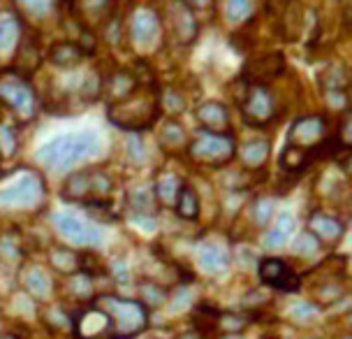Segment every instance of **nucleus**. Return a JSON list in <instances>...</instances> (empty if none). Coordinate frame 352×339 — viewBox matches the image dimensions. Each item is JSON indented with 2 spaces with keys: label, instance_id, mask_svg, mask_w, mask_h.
<instances>
[{
  "label": "nucleus",
  "instance_id": "obj_39",
  "mask_svg": "<svg viewBox=\"0 0 352 339\" xmlns=\"http://www.w3.org/2000/svg\"><path fill=\"white\" fill-rule=\"evenodd\" d=\"M160 107H165L167 112H172V114H179V112L186 110V100L181 93L167 91L165 96H160Z\"/></svg>",
  "mask_w": 352,
  "mask_h": 339
},
{
  "label": "nucleus",
  "instance_id": "obj_4",
  "mask_svg": "<svg viewBox=\"0 0 352 339\" xmlns=\"http://www.w3.org/2000/svg\"><path fill=\"white\" fill-rule=\"evenodd\" d=\"M98 307L104 309L107 316L111 318L116 339H132L146 330V325H148V309L142 300L102 295Z\"/></svg>",
  "mask_w": 352,
  "mask_h": 339
},
{
  "label": "nucleus",
  "instance_id": "obj_9",
  "mask_svg": "<svg viewBox=\"0 0 352 339\" xmlns=\"http://www.w3.org/2000/svg\"><path fill=\"white\" fill-rule=\"evenodd\" d=\"M327 119L322 114H304L290 125L285 137L287 147L297 149H313L327 140Z\"/></svg>",
  "mask_w": 352,
  "mask_h": 339
},
{
  "label": "nucleus",
  "instance_id": "obj_20",
  "mask_svg": "<svg viewBox=\"0 0 352 339\" xmlns=\"http://www.w3.org/2000/svg\"><path fill=\"white\" fill-rule=\"evenodd\" d=\"M197 260H199V265H202L204 272H209V274H220V272H225V269L230 267V263H232V260H230L228 249L220 247V244H216V242L204 244V247L199 249Z\"/></svg>",
  "mask_w": 352,
  "mask_h": 339
},
{
  "label": "nucleus",
  "instance_id": "obj_24",
  "mask_svg": "<svg viewBox=\"0 0 352 339\" xmlns=\"http://www.w3.org/2000/svg\"><path fill=\"white\" fill-rule=\"evenodd\" d=\"M174 209L176 214L186 221H197L199 214H202V203H199V193L197 188L190 186V184H184L179 191V198L174 203Z\"/></svg>",
  "mask_w": 352,
  "mask_h": 339
},
{
  "label": "nucleus",
  "instance_id": "obj_49",
  "mask_svg": "<svg viewBox=\"0 0 352 339\" xmlns=\"http://www.w3.org/2000/svg\"><path fill=\"white\" fill-rule=\"evenodd\" d=\"M0 161H3V156H0Z\"/></svg>",
  "mask_w": 352,
  "mask_h": 339
},
{
  "label": "nucleus",
  "instance_id": "obj_32",
  "mask_svg": "<svg viewBox=\"0 0 352 339\" xmlns=\"http://www.w3.org/2000/svg\"><path fill=\"white\" fill-rule=\"evenodd\" d=\"M19 40V21L16 19H0V54L8 52Z\"/></svg>",
  "mask_w": 352,
  "mask_h": 339
},
{
  "label": "nucleus",
  "instance_id": "obj_37",
  "mask_svg": "<svg viewBox=\"0 0 352 339\" xmlns=\"http://www.w3.org/2000/svg\"><path fill=\"white\" fill-rule=\"evenodd\" d=\"M250 12H253V3H246V0H230V3L225 5L228 21H243Z\"/></svg>",
  "mask_w": 352,
  "mask_h": 339
},
{
  "label": "nucleus",
  "instance_id": "obj_26",
  "mask_svg": "<svg viewBox=\"0 0 352 339\" xmlns=\"http://www.w3.org/2000/svg\"><path fill=\"white\" fill-rule=\"evenodd\" d=\"M137 86H140V79H137L132 72H128V70L114 72L109 79H107V93L111 96V105H116V103H121V100H125L132 91L137 89Z\"/></svg>",
  "mask_w": 352,
  "mask_h": 339
},
{
  "label": "nucleus",
  "instance_id": "obj_6",
  "mask_svg": "<svg viewBox=\"0 0 352 339\" xmlns=\"http://www.w3.org/2000/svg\"><path fill=\"white\" fill-rule=\"evenodd\" d=\"M0 103L23 119L35 116L37 110V96L30 81L12 70L0 72Z\"/></svg>",
  "mask_w": 352,
  "mask_h": 339
},
{
  "label": "nucleus",
  "instance_id": "obj_27",
  "mask_svg": "<svg viewBox=\"0 0 352 339\" xmlns=\"http://www.w3.org/2000/svg\"><path fill=\"white\" fill-rule=\"evenodd\" d=\"M218 321H220V311L209 305H199L192 314V325L199 337H209L211 332H218Z\"/></svg>",
  "mask_w": 352,
  "mask_h": 339
},
{
  "label": "nucleus",
  "instance_id": "obj_18",
  "mask_svg": "<svg viewBox=\"0 0 352 339\" xmlns=\"http://www.w3.org/2000/svg\"><path fill=\"white\" fill-rule=\"evenodd\" d=\"M172 28H174V35L176 40L181 42V45H188V42H192L195 37L199 33V23H197V17H195V12L190 5L186 3H176L172 8Z\"/></svg>",
  "mask_w": 352,
  "mask_h": 339
},
{
  "label": "nucleus",
  "instance_id": "obj_33",
  "mask_svg": "<svg viewBox=\"0 0 352 339\" xmlns=\"http://www.w3.org/2000/svg\"><path fill=\"white\" fill-rule=\"evenodd\" d=\"M67 288H70L72 298H79V300H91V295H93L91 279L84 277L81 272L74 274V277H67Z\"/></svg>",
  "mask_w": 352,
  "mask_h": 339
},
{
  "label": "nucleus",
  "instance_id": "obj_1",
  "mask_svg": "<svg viewBox=\"0 0 352 339\" xmlns=\"http://www.w3.org/2000/svg\"><path fill=\"white\" fill-rule=\"evenodd\" d=\"M160 93L158 86L140 84L128 98L116 105H109V121L118 125L121 130L137 133V130H148L158 121L160 114Z\"/></svg>",
  "mask_w": 352,
  "mask_h": 339
},
{
  "label": "nucleus",
  "instance_id": "obj_43",
  "mask_svg": "<svg viewBox=\"0 0 352 339\" xmlns=\"http://www.w3.org/2000/svg\"><path fill=\"white\" fill-rule=\"evenodd\" d=\"M287 240H290V237H285L283 232L272 228L267 232V237H264V247H267V249H280V247H285Z\"/></svg>",
  "mask_w": 352,
  "mask_h": 339
},
{
  "label": "nucleus",
  "instance_id": "obj_21",
  "mask_svg": "<svg viewBox=\"0 0 352 339\" xmlns=\"http://www.w3.org/2000/svg\"><path fill=\"white\" fill-rule=\"evenodd\" d=\"M49 263L56 272L65 274V277H74L81 272V256L70 247H52L49 249Z\"/></svg>",
  "mask_w": 352,
  "mask_h": 339
},
{
  "label": "nucleus",
  "instance_id": "obj_14",
  "mask_svg": "<svg viewBox=\"0 0 352 339\" xmlns=\"http://www.w3.org/2000/svg\"><path fill=\"white\" fill-rule=\"evenodd\" d=\"M195 119H197L199 128H202L204 133H213V135L232 133L230 110H228V105L218 103V100H209V103L199 105V107L195 110Z\"/></svg>",
  "mask_w": 352,
  "mask_h": 339
},
{
  "label": "nucleus",
  "instance_id": "obj_36",
  "mask_svg": "<svg viewBox=\"0 0 352 339\" xmlns=\"http://www.w3.org/2000/svg\"><path fill=\"white\" fill-rule=\"evenodd\" d=\"M272 212H274V205L272 200H255L253 203V209H250V214H253V223L264 228L269 221H272Z\"/></svg>",
  "mask_w": 352,
  "mask_h": 339
},
{
  "label": "nucleus",
  "instance_id": "obj_13",
  "mask_svg": "<svg viewBox=\"0 0 352 339\" xmlns=\"http://www.w3.org/2000/svg\"><path fill=\"white\" fill-rule=\"evenodd\" d=\"M54 223L67 242L81 244V247H91V244H98L100 240H102V230H100V225L81 221V218L74 216V214H56Z\"/></svg>",
  "mask_w": 352,
  "mask_h": 339
},
{
  "label": "nucleus",
  "instance_id": "obj_8",
  "mask_svg": "<svg viewBox=\"0 0 352 339\" xmlns=\"http://www.w3.org/2000/svg\"><path fill=\"white\" fill-rule=\"evenodd\" d=\"M241 114L248 125H267L278 116L276 96L269 86H248L246 98L241 100Z\"/></svg>",
  "mask_w": 352,
  "mask_h": 339
},
{
  "label": "nucleus",
  "instance_id": "obj_22",
  "mask_svg": "<svg viewBox=\"0 0 352 339\" xmlns=\"http://www.w3.org/2000/svg\"><path fill=\"white\" fill-rule=\"evenodd\" d=\"M181 186H184V181H181L179 177H176L174 172H162L158 179H155L153 184V198L155 203L162 205V207H174L176 198H179V191Z\"/></svg>",
  "mask_w": 352,
  "mask_h": 339
},
{
  "label": "nucleus",
  "instance_id": "obj_28",
  "mask_svg": "<svg viewBox=\"0 0 352 339\" xmlns=\"http://www.w3.org/2000/svg\"><path fill=\"white\" fill-rule=\"evenodd\" d=\"M130 207L137 212V216L151 218L155 214V209H158V203H155L151 188H137V191L130 193Z\"/></svg>",
  "mask_w": 352,
  "mask_h": 339
},
{
  "label": "nucleus",
  "instance_id": "obj_41",
  "mask_svg": "<svg viewBox=\"0 0 352 339\" xmlns=\"http://www.w3.org/2000/svg\"><path fill=\"white\" fill-rule=\"evenodd\" d=\"M107 272H109L116 281H121V284H128L130 281V267L125 265V260H121V258H116L114 263H111Z\"/></svg>",
  "mask_w": 352,
  "mask_h": 339
},
{
  "label": "nucleus",
  "instance_id": "obj_16",
  "mask_svg": "<svg viewBox=\"0 0 352 339\" xmlns=\"http://www.w3.org/2000/svg\"><path fill=\"white\" fill-rule=\"evenodd\" d=\"M160 33V17L158 12L151 8H140L135 10V14L130 19V37L135 45H148L155 35Z\"/></svg>",
  "mask_w": 352,
  "mask_h": 339
},
{
  "label": "nucleus",
  "instance_id": "obj_7",
  "mask_svg": "<svg viewBox=\"0 0 352 339\" xmlns=\"http://www.w3.org/2000/svg\"><path fill=\"white\" fill-rule=\"evenodd\" d=\"M44 198V184L40 174L28 172L14 184L0 188V207L3 209H26L35 207Z\"/></svg>",
  "mask_w": 352,
  "mask_h": 339
},
{
  "label": "nucleus",
  "instance_id": "obj_23",
  "mask_svg": "<svg viewBox=\"0 0 352 339\" xmlns=\"http://www.w3.org/2000/svg\"><path fill=\"white\" fill-rule=\"evenodd\" d=\"M23 286H26V291L35 300H47L54 291V281L49 279V274L40 265L26 267V272H23Z\"/></svg>",
  "mask_w": 352,
  "mask_h": 339
},
{
  "label": "nucleus",
  "instance_id": "obj_42",
  "mask_svg": "<svg viewBox=\"0 0 352 339\" xmlns=\"http://www.w3.org/2000/svg\"><path fill=\"white\" fill-rule=\"evenodd\" d=\"M324 98L331 110H341L348 105V91H324Z\"/></svg>",
  "mask_w": 352,
  "mask_h": 339
},
{
  "label": "nucleus",
  "instance_id": "obj_29",
  "mask_svg": "<svg viewBox=\"0 0 352 339\" xmlns=\"http://www.w3.org/2000/svg\"><path fill=\"white\" fill-rule=\"evenodd\" d=\"M160 144L165 149H174V152L176 149L188 147V135H186L184 125L176 121H167L160 130Z\"/></svg>",
  "mask_w": 352,
  "mask_h": 339
},
{
  "label": "nucleus",
  "instance_id": "obj_17",
  "mask_svg": "<svg viewBox=\"0 0 352 339\" xmlns=\"http://www.w3.org/2000/svg\"><path fill=\"white\" fill-rule=\"evenodd\" d=\"M308 232L320 242V244H336L343 237L345 225L338 216L327 214V212H316L308 218Z\"/></svg>",
  "mask_w": 352,
  "mask_h": 339
},
{
  "label": "nucleus",
  "instance_id": "obj_10",
  "mask_svg": "<svg viewBox=\"0 0 352 339\" xmlns=\"http://www.w3.org/2000/svg\"><path fill=\"white\" fill-rule=\"evenodd\" d=\"M72 330L77 339H116L111 318L100 307H84L72 318Z\"/></svg>",
  "mask_w": 352,
  "mask_h": 339
},
{
  "label": "nucleus",
  "instance_id": "obj_40",
  "mask_svg": "<svg viewBox=\"0 0 352 339\" xmlns=\"http://www.w3.org/2000/svg\"><path fill=\"white\" fill-rule=\"evenodd\" d=\"M104 40L109 45H118L121 42V17H109V21L104 23Z\"/></svg>",
  "mask_w": 352,
  "mask_h": 339
},
{
  "label": "nucleus",
  "instance_id": "obj_11",
  "mask_svg": "<svg viewBox=\"0 0 352 339\" xmlns=\"http://www.w3.org/2000/svg\"><path fill=\"white\" fill-rule=\"evenodd\" d=\"M285 72V56L280 52L262 54L255 56L253 61H248L246 70L241 74V81H246L248 86H267L269 81L278 79Z\"/></svg>",
  "mask_w": 352,
  "mask_h": 339
},
{
  "label": "nucleus",
  "instance_id": "obj_2",
  "mask_svg": "<svg viewBox=\"0 0 352 339\" xmlns=\"http://www.w3.org/2000/svg\"><path fill=\"white\" fill-rule=\"evenodd\" d=\"M98 152H100V137L96 133H91V130H84V133H67L54 137L52 142H47L35 154V158L40 165L49 170H63L91 158Z\"/></svg>",
  "mask_w": 352,
  "mask_h": 339
},
{
  "label": "nucleus",
  "instance_id": "obj_46",
  "mask_svg": "<svg viewBox=\"0 0 352 339\" xmlns=\"http://www.w3.org/2000/svg\"><path fill=\"white\" fill-rule=\"evenodd\" d=\"M0 339H19V337L12 335V332H3V335H0Z\"/></svg>",
  "mask_w": 352,
  "mask_h": 339
},
{
  "label": "nucleus",
  "instance_id": "obj_48",
  "mask_svg": "<svg viewBox=\"0 0 352 339\" xmlns=\"http://www.w3.org/2000/svg\"><path fill=\"white\" fill-rule=\"evenodd\" d=\"M272 339H280V337H272Z\"/></svg>",
  "mask_w": 352,
  "mask_h": 339
},
{
  "label": "nucleus",
  "instance_id": "obj_12",
  "mask_svg": "<svg viewBox=\"0 0 352 339\" xmlns=\"http://www.w3.org/2000/svg\"><path fill=\"white\" fill-rule=\"evenodd\" d=\"M257 274H260L264 286L276 288V291L294 293L301 286L299 274L280 258H262L260 265H257Z\"/></svg>",
  "mask_w": 352,
  "mask_h": 339
},
{
  "label": "nucleus",
  "instance_id": "obj_3",
  "mask_svg": "<svg viewBox=\"0 0 352 339\" xmlns=\"http://www.w3.org/2000/svg\"><path fill=\"white\" fill-rule=\"evenodd\" d=\"M114 191V181L104 170H79L63 181L60 196L67 203H84L86 207H107Z\"/></svg>",
  "mask_w": 352,
  "mask_h": 339
},
{
  "label": "nucleus",
  "instance_id": "obj_30",
  "mask_svg": "<svg viewBox=\"0 0 352 339\" xmlns=\"http://www.w3.org/2000/svg\"><path fill=\"white\" fill-rule=\"evenodd\" d=\"M322 89L324 91H348V74H345L343 65H329L322 72Z\"/></svg>",
  "mask_w": 352,
  "mask_h": 339
},
{
  "label": "nucleus",
  "instance_id": "obj_44",
  "mask_svg": "<svg viewBox=\"0 0 352 339\" xmlns=\"http://www.w3.org/2000/svg\"><path fill=\"white\" fill-rule=\"evenodd\" d=\"M318 314V307L316 305H299L292 309V316L297 318V321H313Z\"/></svg>",
  "mask_w": 352,
  "mask_h": 339
},
{
  "label": "nucleus",
  "instance_id": "obj_15",
  "mask_svg": "<svg viewBox=\"0 0 352 339\" xmlns=\"http://www.w3.org/2000/svg\"><path fill=\"white\" fill-rule=\"evenodd\" d=\"M42 49H40V42H37L35 35L26 33L19 40V49H16V56H14V68H12V72H16L19 77H30L37 68L42 65Z\"/></svg>",
  "mask_w": 352,
  "mask_h": 339
},
{
  "label": "nucleus",
  "instance_id": "obj_31",
  "mask_svg": "<svg viewBox=\"0 0 352 339\" xmlns=\"http://www.w3.org/2000/svg\"><path fill=\"white\" fill-rule=\"evenodd\" d=\"M140 295L144 300H146L148 305H155V307H160V305H165L167 302V288L165 286H160V284H155V281H140Z\"/></svg>",
  "mask_w": 352,
  "mask_h": 339
},
{
  "label": "nucleus",
  "instance_id": "obj_19",
  "mask_svg": "<svg viewBox=\"0 0 352 339\" xmlns=\"http://www.w3.org/2000/svg\"><path fill=\"white\" fill-rule=\"evenodd\" d=\"M84 56L86 54L81 52L77 42H72V40L54 42V45L49 47V52H47L49 63H54V65H58V68H74V65H79V63L84 61Z\"/></svg>",
  "mask_w": 352,
  "mask_h": 339
},
{
  "label": "nucleus",
  "instance_id": "obj_5",
  "mask_svg": "<svg viewBox=\"0 0 352 339\" xmlns=\"http://www.w3.org/2000/svg\"><path fill=\"white\" fill-rule=\"evenodd\" d=\"M188 156L206 167H225L234 161L236 156V142L234 135H213V133H199L195 140H188Z\"/></svg>",
  "mask_w": 352,
  "mask_h": 339
},
{
  "label": "nucleus",
  "instance_id": "obj_34",
  "mask_svg": "<svg viewBox=\"0 0 352 339\" xmlns=\"http://www.w3.org/2000/svg\"><path fill=\"white\" fill-rule=\"evenodd\" d=\"M320 249H322V244H320V242H318L316 237H313L308 230L301 232L299 240L294 242V254L304 256V258H308V256H316Z\"/></svg>",
  "mask_w": 352,
  "mask_h": 339
},
{
  "label": "nucleus",
  "instance_id": "obj_47",
  "mask_svg": "<svg viewBox=\"0 0 352 339\" xmlns=\"http://www.w3.org/2000/svg\"><path fill=\"white\" fill-rule=\"evenodd\" d=\"M225 339H241V337H239V335H230V337H225Z\"/></svg>",
  "mask_w": 352,
  "mask_h": 339
},
{
  "label": "nucleus",
  "instance_id": "obj_35",
  "mask_svg": "<svg viewBox=\"0 0 352 339\" xmlns=\"http://www.w3.org/2000/svg\"><path fill=\"white\" fill-rule=\"evenodd\" d=\"M81 98L84 100H98L102 93V77L98 72H88L86 79L81 81Z\"/></svg>",
  "mask_w": 352,
  "mask_h": 339
},
{
  "label": "nucleus",
  "instance_id": "obj_25",
  "mask_svg": "<svg viewBox=\"0 0 352 339\" xmlns=\"http://www.w3.org/2000/svg\"><path fill=\"white\" fill-rule=\"evenodd\" d=\"M239 156L248 170H260L269 161V140H264V137L246 140L239 147Z\"/></svg>",
  "mask_w": 352,
  "mask_h": 339
},
{
  "label": "nucleus",
  "instance_id": "obj_45",
  "mask_svg": "<svg viewBox=\"0 0 352 339\" xmlns=\"http://www.w3.org/2000/svg\"><path fill=\"white\" fill-rule=\"evenodd\" d=\"M274 228L278 230V232H283L285 237H290L292 230H294V216L292 214H280L278 216V223H276Z\"/></svg>",
  "mask_w": 352,
  "mask_h": 339
},
{
  "label": "nucleus",
  "instance_id": "obj_38",
  "mask_svg": "<svg viewBox=\"0 0 352 339\" xmlns=\"http://www.w3.org/2000/svg\"><path fill=\"white\" fill-rule=\"evenodd\" d=\"M16 147H19L16 133L8 123H3L0 125V156H14Z\"/></svg>",
  "mask_w": 352,
  "mask_h": 339
}]
</instances>
